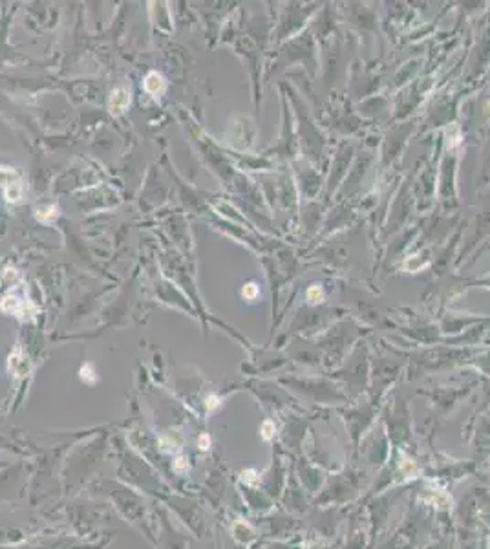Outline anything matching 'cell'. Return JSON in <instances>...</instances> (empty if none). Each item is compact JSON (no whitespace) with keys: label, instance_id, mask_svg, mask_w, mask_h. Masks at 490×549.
<instances>
[{"label":"cell","instance_id":"1","mask_svg":"<svg viewBox=\"0 0 490 549\" xmlns=\"http://www.w3.org/2000/svg\"><path fill=\"white\" fill-rule=\"evenodd\" d=\"M128 105H130V92L126 88H115L110 94V112L113 114V116H119V114H123L126 108H128Z\"/></svg>","mask_w":490,"mask_h":549},{"label":"cell","instance_id":"2","mask_svg":"<svg viewBox=\"0 0 490 549\" xmlns=\"http://www.w3.org/2000/svg\"><path fill=\"white\" fill-rule=\"evenodd\" d=\"M166 83H165V77L158 73V71H150L147 77H145V90L148 94L152 95H160L163 94Z\"/></svg>","mask_w":490,"mask_h":549},{"label":"cell","instance_id":"3","mask_svg":"<svg viewBox=\"0 0 490 549\" xmlns=\"http://www.w3.org/2000/svg\"><path fill=\"white\" fill-rule=\"evenodd\" d=\"M35 216L39 222H42V224H54L55 220L59 218V209L55 205L41 207V209H37Z\"/></svg>","mask_w":490,"mask_h":549},{"label":"cell","instance_id":"4","mask_svg":"<svg viewBox=\"0 0 490 549\" xmlns=\"http://www.w3.org/2000/svg\"><path fill=\"white\" fill-rule=\"evenodd\" d=\"M20 196H22V185L18 182L11 183V185L6 189V200L11 201V203H17V201L20 200Z\"/></svg>","mask_w":490,"mask_h":549},{"label":"cell","instance_id":"5","mask_svg":"<svg viewBox=\"0 0 490 549\" xmlns=\"http://www.w3.org/2000/svg\"><path fill=\"white\" fill-rule=\"evenodd\" d=\"M2 309L4 311H9V313H18V309H20V302H18V299H15V297H6L4 299V302H2Z\"/></svg>","mask_w":490,"mask_h":549},{"label":"cell","instance_id":"6","mask_svg":"<svg viewBox=\"0 0 490 549\" xmlns=\"http://www.w3.org/2000/svg\"><path fill=\"white\" fill-rule=\"evenodd\" d=\"M242 293H243V297H245V299H249V301H253L254 297L258 295V288H256V284L251 282V284H247V286L243 288Z\"/></svg>","mask_w":490,"mask_h":549}]
</instances>
